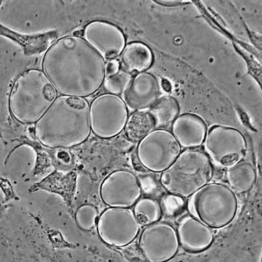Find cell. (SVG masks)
<instances>
[{
	"mask_svg": "<svg viewBox=\"0 0 262 262\" xmlns=\"http://www.w3.org/2000/svg\"><path fill=\"white\" fill-rule=\"evenodd\" d=\"M42 71L60 95L85 98L103 85L106 60L81 36L59 38L45 52Z\"/></svg>",
	"mask_w": 262,
	"mask_h": 262,
	"instance_id": "cell-1",
	"label": "cell"
},
{
	"mask_svg": "<svg viewBox=\"0 0 262 262\" xmlns=\"http://www.w3.org/2000/svg\"><path fill=\"white\" fill-rule=\"evenodd\" d=\"M90 103L86 98L57 96L35 124L39 143L49 149H69L81 144L91 133Z\"/></svg>",
	"mask_w": 262,
	"mask_h": 262,
	"instance_id": "cell-2",
	"label": "cell"
},
{
	"mask_svg": "<svg viewBox=\"0 0 262 262\" xmlns=\"http://www.w3.org/2000/svg\"><path fill=\"white\" fill-rule=\"evenodd\" d=\"M57 97V92L41 70H27L16 78L10 91V114L18 122L35 124Z\"/></svg>",
	"mask_w": 262,
	"mask_h": 262,
	"instance_id": "cell-3",
	"label": "cell"
},
{
	"mask_svg": "<svg viewBox=\"0 0 262 262\" xmlns=\"http://www.w3.org/2000/svg\"><path fill=\"white\" fill-rule=\"evenodd\" d=\"M214 172L213 163L204 151L184 149L175 161L162 172L160 183L172 195L190 198L211 182Z\"/></svg>",
	"mask_w": 262,
	"mask_h": 262,
	"instance_id": "cell-4",
	"label": "cell"
},
{
	"mask_svg": "<svg viewBox=\"0 0 262 262\" xmlns=\"http://www.w3.org/2000/svg\"><path fill=\"white\" fill-rule=\"evenodd\" d=\"M190 215L213 229L230 224L238 212L237 194L227 184L210 182L190 196L188 202Z\"/></svg>",
	"mask_w": 262,
	"mask_h": 262,
	"instance_id": "cell-5",
	"label": "cell"
},
{
	"mask_svg": "<svg viewBox=\"0 0 262 262\" xmlns=\"http://www.w3.org/2000/svg\"><path fill=\"white\" fill-rule=\"evenodd\" d=\"M181 151L182 147L171 131L156 128L137 143L136 156L145 170L161 173Z\"/></svg>",
	"mask_w": 262,
	"mask_h": 262,
	"instance_id": "cell-6",
	"label": "cell"
},
{
	"mask_svg": "<svg viewBox=\"0 0 262 262\" xmlns=\"http://www.w3.org/2000/svg\"><path fill=\"white\" fill-rule=\"evenodd\" d=\"M129 111L120 96L100 94L90 104L91 130L96 136L111 139L124 131Z\"/></svg>",
	"mask_w": 262,
	"mask_h": 262,
	"instance_id": "cell-7",
	"label": "cell"
},
{
	"mask_svg": "<svg viewBox=\"0 0 262 262\" xmlns=\"http://www.w3.org/2000/svg\"><path fill=\"white\" fill-rule=\"evenodd\" d=\"M204 147L212 163L227 168L243 161L247 155V142L237 129L214 125L208 130Z\"/></svg>",
	"mask_w": 262,
	"mask_h": 262,
	"instance_id": "cell-8",
	"label": "cell"
},
{
	"mask_svg": "<svg viewBox=\"0 0 262 262\" xmlns=\"http://www.w3.org/2000/svg\"><path fill=\"white\" fill-rule=\"evenodd\" d=\"M177 231L171 223L158 221L143 227L137 248L145 262H167L180 249Z\"/></svg>",
	"mask_w": 262,
	"mask_h": 262,
	"instance_id": "cell-9",
	"label": "cell"
},
{
	"mask_svg": "<svg viewBox=\"0 0 262 262\" xmlns=\"http://www.w3.org/2000/svg\"><path fill=\"white\" fill-rule=\"evenodd\" d=\"M97 225L102 241L118 248L130 245L141 230V225L131 208L108 207L100 215Z\"/></svg>",
	"mask_w": 262,
	"mask_h": 262,
	"instance_id": "cell-10",
	"label": "cell"
},
{
	"mask_svg": "<svg viewBox=\"0 0 262 262\" xmlns=\"http://www.w3.org/2000/svg\"><path fill=\"white\" fill-rule=\"evenodd\" d=\"M100 196L108 207L132 208L143 196V188L136 174L130 170L118 169L104 179Z\"/></svg>",
	"mask_w": 262,
	"mask_h": 262,
	"instance_id": "cell-11",
	"label": "cell"
},
{
	"mask_svg": "<svg viewBox=\"0 0 262 262\" xmlns=\"http://www.w3.org/2000/svg\"><path fill=\"white\" fill-rule=\"evenodd\" d=\"M82 38L106 61L120 56L126 45V36L112 23L96 20L84 27Z\"/></svg>",
	"mask_w": 262,
	"mask_h": 262,
	"instance_id": "cell-12",
	"label": "cell"
},
{
	"mask_svg": "<svg viewBox=\"0 0 262 262\" xmlns=\"http://www.w3.org/2000/svg\"><path fill=\"white\" fill-rule=\"evenodd\" d=\"M161 92L158 78L145 71L133 75L122 98L128 111H149L161 97Z\"/></svg>",
	"mask_w": 262,
	"mask_h": 262,
	"instance_id": "cell-13",
	"label": "cell"
},
{
	"mask_svg": "<svg viewBox=\"0 0 262 262\" xmlns=\"http://www.w3.org/2000/svg\"><path fill=\"white\" fill-rule=\"evenodd\" d=\"M176 231L180 247L188 253L206 251L214 243V229L190 214L181 217Z\"/></svg>",
	"mask_w": 262,
	"mask_h": 262,
	"instance_id": "cell-14",
	"label": "cell"
},
{
	"mask_svg": "<svg viewBox=\"0 0 262 262\" xmlns=\"http://www.w3.org/2000/svg\"><path fill=\"white\" fill-rule=\"evenodd\" d=\"M171 132L181 147L199 149L204 144L208 126L200 116L186 113L179 115L172 123Z\"/></svg>",
	"mask_w": 262,
	"mask_h": 262,
	"instance_id": "cell-15",
	"label": "cell"
},
{
	"mask_svg": "<svg viewBox=\"0 0 262 262\" xmlns=\"http://www.w3.org/2000/svg\"><path fill=\"white\" fill-rule=\"evenodd\" d=\"M0 36L5 37L20 45L26 55H34L47 51L55 42L57 33L48 32L43 34L27 36L20 34L0 24Z\"/></svg>",
	"mask_w": 262,
	"mask_h": 262,
	"instance_id": "cell-16",
	"label": "cell"
},
{
	"mask_svg": "<svg viewBox=\"0 0 262 262\" xmlns=\"http://www.w3.org/2000/svg\"><path fill=\"white\" fill-rule=\"evenodd\" d=\"M77 173L73 171H70L67 174H63L55 170L48 177L42 180V181L32 185L30 191L34 192L39 189H44L49 192H55L61 195L67 206L72 208L77 183Z\"/></svg>",
	"mask_w": 262,
	"mask_h": 262,
	"instance_id": "cell-17",
	"label": "cell"
},
{
	"mask_svg": "<svg viewBox=\"0 0 262 262\" xmlns=\"http://www.w3.org/2000/svg\"><path fill=\"white\" fill-rule=\"evenodd\" d=\"M153 59L151 49L141 42L128 43L120 55L123 69L133 75L146 71L151 67Z\"/></svg>",
	"mask_w": 262,
	"mask_h": 262,
	"instance_id": "cell-18",
	"label": "cell"
},
{
	"mask_svg": "<svg viewBox=\"0 0 262 262\" xmlns=\"http://www.w3.org/2000/svg\"><path fill=\"white\" fill-rule=\"evenodd\" d=\"M226 179L228 186L235 193L251 191L257 180V171L253 164L243 161L227 167Z\"/></svg>",
	"mask_w": 262,
	"mask_h": 262,
	"instance_id": "cell-19",
	"label": "cell"
},
{
	"mask_svg": "<svg viewBox=\"0 0 262 262\" xmlns=\"http://www.w3.org/2000/svg\"><path fill=\"white\" fill-rule=\"evenodd\" d=\"M155 129V120L149 111H137L128 116L124 130L129 141L138 143Z\"/></svg>",
	"mask_w": 262,
	"mask_h": 262,
	"instance_id": "cell-20",
	"label": "cell"
},
{
	"mask_svg": "<svg viewBox=\"0 0 262 262\" xmlns=\"http://www.w3.org/2000/svg\"><path fill=\"white\" fill-rule=\"evenodd\" d=\"M155 120L156 128H163L171 125L180 115V107L177 100L172 96H161L149 110Z\"/></svg>",
	"mask_w": 262,
	"mask_h": 262,
	"instance_id": "cell-21",
	"label": "cell"
},
{
	"mask_svg": "<svg viewBox=\"0 0 262 262\" xmlns=\"http://www.w3.org/2000/svg\"><path fill=\"white\" fill-rule=\"evenodd\" d=\"M133 208L137 221L142 227L161 221L163 216L161 203L151 196H141Z\"/></svg>",
	"mask_w": 262,
	"mask_h": 262,
	"instance_id": "cell-22",
	"label": "cell"
},
{
	"mask_svg": "<svg viewBox=\"0 0 262 262\" xmlns=\"http://www.w3.org/2000/svg\"><path fill=\"white\" fill-rule=\"evenodd\" d=\"M133 77V74L121 67L116 73L106 75L103 83L104 89L108 94L122 97Z\"/></svg>",
	"mask_w": 262,
	"mask_h": 262,
	"instance_id": "cell-23",
	"label": "cell"
},
{
	"mask_svg": "<svg viewBox=\"0 0 262 262\" xmlns=\"http://www.w3.org/2000/svg\"><path fill=\"white\" fill-rule=\"evenodd\" d=\"M54 150V155L51 157L53 165L56 170H69L73 167L74 159L73 156L67 151V149H52Z\"/></svg>",
	"mask_w": 262,
	"mask_h": 262,
	"instance_id": "cell-24",
	"label": "cell"
},
{
	"mask_svg": "<svg viewBox=\"0 0 262 262\" xmlns=\"http://www.w3.org/2000/svg\"><path fill=\"white\" fill-rule=\"evenodd\" d=\"M0 188L3 190L4 194H5V201L4 202H7L8 201L12 200V199H16L15 193H14L13 188L6 178H2L0 176Z\"/></svg>",
	"mask_w": 262,
	"mask_h": 262,
	"instance_id": "cell-25",
	"label": "cell"
},
{
	"mask_svg": "<svg viewBox=\"0 0 262 262\" xmlns=\"http://www.w3.org/2000/svg\"><path fill=\"white\" fill-rule=\"evenodd\" d=\"M120 68V62L118 59L106 61V75L116 73Z\"/></svg>",
	"mask_w": 262,
	"mask_h": 262,
	"instance_id": "cell-26",
	"label": "cell"
},
{
	"mask_svg": "<svg viewBox=\"0 0 262 262\" xmlns=\"http://www.w3.org/2000/svg\"><path fill=\"white\" fill-rule=\"evenodd\" d=\"M155 3L160 4L163 6H169V7H174V6H181L185 4H191V2L184 1H155Z\"/></svg>",
	"mask_w": 262,
	"mask_h": 262,
	"instance_id": "cell-27",
	"label": "cell"
},
{
	"mask_svg": "<svg viewBox=\"0 0 262 262\" xmlns=\"http://www.w3.org/2000/svg\"><path fill=\"white\" fill-rule=\"evenodd\" d=\"M160 84H161V90H163L165 93H169V92H171L172 85L169 80L163 79L161 80V81H160Z\"/></svg>",
	"mask_w": 262,
	"mask_h": 262,
	"instance_id": "cell-28",
	"label": "cell"
}]
</instances>
